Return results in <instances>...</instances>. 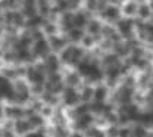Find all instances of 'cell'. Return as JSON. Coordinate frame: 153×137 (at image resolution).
I'll return each instance as SVG.
<instances>
[{"label":"cell","mask_w":153,"mask_h":137,"mask_svg":"<svg viewBox=\"0 0 153 137\" xmlns=\"http://www.w3.org/2000/svg\"><path fill=\"white\" fill-rule=\"evenodd\" d=\"M114 49H115V55H116V56H121V58L127 56V55L131 52V49H130L127 44L121 43V41H119V43H115Z\"/></svg>","instance_id":"16"},{"label":"cell","mask_w":153,"mask_h":137,"mask_svg":"<svg viewBox=\"0 0 153 137\" xmlns=\"http://www.w3.org/2000/svg\"><path fill=\"white\" fill-rule=\"evenodd\" d=\"M131 137H147V131L143 125H137L131 131Z\"/></svg>","instance_id":"26"},{"label":"cell","mask_w":153,"mask_h":137,"mask_svg":"<svg viewBox=\"0 0 153 137\" xmlns=\"http://www.w3.org/2000/svg\"><path fill=\"white\" fill-rule=\"evenodd\" d=\"M25 137H44L43 131H33V133H27Z\"/></svg>","instance_id":"42"},{"label":"cell","mask_w":153,"mask_h":137,"mask_svg":"<svg viewBox=\"0 0 153 137\" xmlns=\"http://www.w3.org/2000/svg\"><path fill=\"white\" fill-rule=\"evenodd\" d=\"M81 41H82V44H84L85 47H90V46H93V43H94V40H93L91 36H84Z\"/></svg>","instance_id":"36"},{"label":"cell","mask_w":153,"mask_h":137,"mask_svg":"<svg viewBox=\"0 0 153 137\" xmlns=\"http://www.w3.org/2000/svg\"><path fill=\"white\" fill-rule=\"evenodd\" d=\"M85 24H87V18H85L84 13H76V15H74V28H79L81 30Z\"/></svg>","instance_id":"21"},{"label":"cell","mask_w":153,"mask_h":137,"mask_svg":"<svg viewBox=\"0 0 153 137\" xmlns=\"http://www.w3.org/2000/svg\"><path fill=\"white\" fill-rule=\"evenodd\" d=\"M108 134L111 137H118V134H119V130L116 128V127H111L109 130H108Z\"/></svg>","instance_id":"40"},{"label":"cell","mask_w":153,"mask_h":137,"mask_svg":"<svg viewBox=\"0 0 153 137\" xmlns=\"http://www.w3.org/2000/svg\"><path fill=\"white\" fill-rule=\"evenodd\" d=\"M21 13H22L24 18H25V16H27V18H33V16L37 15V7H36V6H24Z\"/></svg>","instance_id":"24"},{"label":"cell","mask_w":153,"mask_h":137,"mask_svg":"<svg viewBox=\"0 0 153 137\" xmlns=\"http://www.w3.org/2000/svg\"><path fill=\"white\" fill-rule=\"evenodd\" d=\"M103 62L108 65V68H116V66H121V63H119V58H118L115 53H109V55H106L105 59H103Z\"/></svg>","instance_id":"18"},{"label":"cell","mask_w":153,"mask_h":137,"mask_svg":"<svg viewBox=\"0 0 153 137\" xmlns=\"http://www.w3.org/2000/svg\"><path fill=\"white\" fill-rule=\"evenodd\" d=\"M40 111H43V115H52V108L50 106H44Z\"/></svg>","instance_id":"44"},{"label":"cell","mask_w":153,"mask_h":137,"mask_svg":"<svg viewBox=\"0 0 153 137\" xmlns=\"http://www.w3.org/2000/svg\"><path fill=\"white\" fill-rule=\"evenodd\" d=\"M1 137H15V134H13V131H10V130H3V133H1Z\"/></svg>","instance_id":"43"},{"label":"cell","mask_w":153,"mask_h":137,"mask_svg":"<svg viewBox=\"0 0 153 137\" xmlns=\"http://www.w3.org/2000/svg\"><path fill=\"white\" fill-rule=\"evenodd\" d=\"M87 9L90 12H93L97 9V0H87Z\"/></svg>","instance_id":"38"},{"label":"cell","mask_w":153,"mask_h":137,"mask_svg":"<svg viewBox=\"0 0 153 137\" xmlns=\"http://www.w3.org/2000/svg\"><path fill=\"white\" fill-rule=\"evenodd\" d=\"M66 3H68V9L75 10V9H78V6H79L81 0H66Z\"/></svg>","instance_id":"35"},{"label":"cell","mask_w":153,"mask_h":137,"mask_svg":"<svg viewBox=\"0 0 153 137\" xmlns=\"http://www.w3.org/2000/svg\"><path fill=\"white\" fill-rule=\"evenodd\" d=\"M41 24H43V16H41V15H36V16H33V18H28V21L25 22V25L30 27V28H37Z\"/></svg>","instance_id":"22"},{"label":"cell","mask_w":153,"mask_h":137,"mask_svg":"<svg viewBox=\"0 0 153 137\" xmlns=\"http://www.w3.org/2000/svg\"><path fill=\"white\" fill-rule=\"evenodd\" d=\"M44 68L47 69L49 74L57 72V69H59V59H57V56H55V55H49V56L46 58Z\"/></svg>","instance_id":"9"},{"label":"cell","mask_w":153,"mask_h":137,"mask_svg":"<svg viewBox=\"0 0 153 137\" xmlns=\"http://www.w3.org/2000/svg\"><path fill=\"white\" fill-rule=\"evenodd\" d=\"M4 19H6V22H7L9 25H13V27H21V25L25 24L22 13H21V12H16V10H9V12H6Z\"/></svg>","instance_id":"4"},{"label":"cell","mask_w":153,"mask_h":137,"mask_svg":"<svg viewBox=\"0 0 153 137\" xmlns=\"http://www.w3.org/2000/svg\"><path fill=\"white\" fill-rule=\"evenodd\" d=\"M43 99H44L46 103H50V105H56L57 103L56 95H52V93H44V95H43Z\"/></svg>","instance_id":"32"},{"label":"cell","mask_w":153,"mask_h":137,"mask_svg":"<svg viewBox=\"0 0 153 137\" xmlns=\"http://www.w3.org/2000/svg\"><path fill=\"white\" fill-rule=\"evenodd\" d=\"M137 9H138V4H137L135 0H130V1H127V3L124 4V13H125L127 16L135 15V13H137Z\"/></svg>","instance_id":"17"},{"label":"cell","mask_w":153,"mask_h":137,"mask_svg":"<svg viewBox=\"0 0 153 137\" xmlns=\"http://www.w3.org/2000/svg\"><path fill=\"white\" fill-rule=\"evenodd\" d=\"M134 30V22L133 19L127 18V19H119L116 24V33L122 37H131Z\"/></svg>","instance_id":"1"},{"label":"cell","mask_w":153,"mask_h":137,"mask_svg":"<svg viewBox=\"0 0 153 137\" xmlns=\"http://www.w3.org/2000/svg\"><path fill=\"white\" fill-rule=\"evenodd\" d=\"M150 9L153 10V0H150Z\"/></svg>","instance_id":"48"},{"label":"cell","mask_w":153,"mask_h":137,"mask_svg":"<svg viewBox=\"0 0 153 137\" xmlns=\"http://www.w3.org/2000/svg\"><path fill=\"white\" fill-rule=\"evenodd\" d=\"M82 37H84V34H82V30H79V28H72L71 31H68V39L74 43L82 40Z\"/></svg>","instance_id":"20"},{"label":"cell","mask_w":153,"mask_h":137,"mask_svg":"<svg viewBox=\"0 0 153 137\" xmlns=\"http://www.w3.org/2000/svg\"><path fill=\"white\" fill-rule=\"evenodd\" d=\"M66 9H68L66 0H56V4H55V7H53L55 12H65Z\"/></svg>","instance_id":"30"},{"label":"cell","mask_w":153,"mask_h":137,"mask_svg":"<svg viewBox=\"0 0 153 137\" xmlns=\"http://www.w3.org/2000/svg\"><path fill=\"white\" fill-rule=\"evenodd\" d=\"M118 137H131V130H130V128H122V130H119Z\"/></svg>","instance_id":"39"},{"label":"cell","mask_w":153,"mask_h":137,"mask_svg":"<svg viewBox=\"0 0 153 137\" xmlns=\"http://www.w3.org/2000/svg\"><path fill=\"white\" fill-rule=\"evenodd\" d=\"M106 95H108V89L103 87V86H99L93 90V100L103 103V100L106 99Z\"/></svg>","instance_id":"15"},{"label":"cell","mask_w":153,"mask_h":137,"mask_svg":"<svg viewBox=\"0 0 153 137\" xmlns=\"http://www.w3.org/2000/svg\"><path fill=\"white\" fill-rule=\"evenodd\" d=\"M100 31H102V24H100L99 21L93 19L88 22V33H90V34L96 36V34H100Z\"/></svg>","instance_id":"23"},{"label":"cell","mask_w":153,"mask_h":137,"mask_svg":"<svg viewBox=\"0 0 153 137\" xmlns=\"http://www.w3.org/2000/svg\"><path fill=\"white\" fill-rule=\"evenodd\" d=\"M66 84H68V87H75L79 84V75L75 74V72H72V74H68L66 75Z\"/></svg>","instance_id":"25"},{"label":"cell","mask_w":153,"mask_h":137,"mask_svg":"<svg viewBox=\"0 0 153 137\" xmlns=\"http://www.w3.org/2000/svg\"><path fill=\"white\" fill-rule=\"evenodd\" d=\"M37 0H24V6H36Z\"/></svg>","instance_id":"45"},{"label":"cell","mask_w":153,"mask_h":137,"mask_svg":"<svg viewBox=\"0 0 153 137\" xmlns=\"http://www.w3.org/2000/svg\"><path fill=\"white\" fill-rule=\"evenodd\" d=\"M91 121H93L91 115H88V114H85V115H81V117L76 118L75 128H76V130H87Z\"/></svg>","instance_id":"13"},{"label":"cell","mask_w":153,"mask_h":137,"mask_svg":"<svg viewBox=\"0 0 153 137\" xmlns=\"http://www.w3.org/2000/svg\"><path fill=\"white\" fill-rule=\"evenodd\" d=\"M137 13L141 19H146L152 15V9L149 4H138V9H137Z\"/></svg>","instance_id":"19"},{"label":"cell","mask_w":153,"mask_h":137,"mask_svg":"<svg viewBox=\"0 0 153 137\" xmlns=\"http://www.w3.org/2000/svg\"><path fill=\"white\" fill-rule=\"evenodd\" d=\"M60 25L65 31H71L74 28V13L71 12H65L60 18Z\"/></svg>","instance_id":"10"},{"label":"cell","mask_w":153,"mask_h":137,"mask_svg":"<svg viewBox=\"0 0 153 137\" xmlns=\"http://www.w3.org/2000/svg\"><path fill=\"white\" fill-rule=\"evenodd\" d=\"M152 96H153V87H152Z\"/></svg>","instance_id":"49"},{"label":"cell","mask_w":153,"mask_h":137,"mask_svg":"<svg viewBox=\"0 0 153 137\" xmlns=\"http://www.w3.org/2000/svg\"><path fill=\"white\" fill-rule=\"evenodd\" d=\"M43 86L41 84H34V87H33V93H36V95H41L43 93Z\"/></svg>","instance_id":"41"},{"label":"cell","mask_w":153,"mask_h":137,"mask_svg":"<svg viewBox=\"0 0 153 137\" xmlns=\"http://www.w3.org/2000/svg\"><path fill=\"white\" fill-rule=\"evenodd\" d=\"M49 46L53 49V50H56V52H62L63 49H65V46H66V40L62 39V37H57V36H52L50 40H49Z\"/></svg>","instance_id":"11"},{"label":"cell","mask_w":153,"mask_h":137,"mask_svg":"<svg viewBox=\"0 0 153 137\" xmlns=\"http://www.w3.org/2000/svg\"><path fill=\"white\" fill-rule=\"evenodd\" d=\"M13 128H15V133H18V134H27V133H30V130H31L33 127H31V124H30L28 121L16 119Z\"/></svg>","instance_id":"12"},{"label":"cell","mask_w":153,"mask_h":137,"mask_svg":"<svg viewBox=\"0 0 153 137\" xmlns=\"http://www.w3.org/2000/svg\"><path fill=\"white\" fill-rule=\"evenodd\" d=\"M93 90L94 89H91V87H84V92H82V95L79 98L82 99L84 102H88L90 99H93Z\"/></svg>","instance_id":"31"},{"label":"cell","mask_w":153,"mask_h":137,"mask_svg":"<svg viewBox=\"0 0 153 137\" xmlns=\"http://www.w3.org/2000/svg\"><path fill=\"white\" fill-rule=\"evenodd\" d=\"M140 69H144V68H147V65H149V60L147 59H143V58H140L138 60H137V63H135Z\"/></svg>","instance_id":"37"},{"label":"cell","mask_w":153,"mask_h":137,"mask_svg":"<svg viewBox=\"0 0 153 137\" xmlns=\"http://www.w3.org/2000/svg\"><path fill=\"white\" fill-rule=\"evenodd\" d=\"M81 100L79 95L75 92L74 87H66L63 90V102L68 105V106H75L76 103Z\"/></svg>","instance_id":"3"},{"label":"cell","mask_w":153,"mask_h":137,"mask_svg":"<svg viewBox=\"0 0 153 137\" xmlns=\"http://www.w3.org/2000/svg\"><path fill=\"white\" fill-rule=\"evenodd\" d=\"M140 83H141V84H147V83H149V77H147V75H143L141 80H140Z\"/></svg>","instance_id":"46"},{"label":"cell","mask_w":153,"mask_h":137,"mask_svg":"<svg viewBox=\"0 0 153 137\" xmlns=\"http://www.w3.org/2000/svg\"><path fill=\"white\" fill-rule=\"evenodd\" d=\"M27 77L33 84H43L44 83V72L37 69L36 66H30L27 69Z\"/></svg>","instance_id":"5"},{"label":"cell","mask_w":153,"mask_h":137,"mask_svg":"<svg viewBox=\"0 0 153 137\" xmlns=\"http://www.w3.org/2000/svg\"><path fill=\"white\" fill-rule=\"evenodd\" d=\"M102 15H103V18L108 21H116L119 19V16H121V12H119V9L116 7V6H106L103 10H102Z\"/></svg>","instance_id":"8"},{"label":"cell","mask_w":153,"mask_h":137,"mask_svg":"<svg viewBox=\"0 0 153 137\" xmlns=\"http://www.w3.org/2000/svg\"><path fill=\"white\" fill-rule=\"evenodd\" d=\"M49 49H50V46H49V41L46 39H41V40H37L36 43H34V47H33V53L36 55V56H46L47 55V52H49Z\"/></svg>","instance_id":"6"},{"label":"cell","mask_w":153,"mask_h":137,"mask_svg":"<svg viewBox=\"0 0 153 137\" xmlns=\"http://www.w3.org/2000/svg\"><path fill=\"white\" fill-rule=\"evenodd\" d=\"M103 108H105V105L100 103V102H94V103L90 106V109H91L93 112H97V114H100V112L103 111Z\"/></svg>","instance_id":"34"},{"label":"cell","mask_w":153,"mask_h":137,"mask_svg":"<svg viewBox=\"0 0 153 137\" xmlns=\"http://www.w3.org/2000/svg\"><path fill=\"white\" fill-rule=\"evenodd\" d=\"M12 93H13V87H12L10 81L6 78V77L0 75V98L9 99L12 96Z\"/></svg>","instance_id":"7"},{"label":"cell","mask_w":153,"mask_h":137,"mask_svg":"<svg viewBox=\"0 0 153 137\" xmlns=\"http://www.w3.org/2000/svg\"><path fill=\"white\" fill-rule=\"evenodd\" d=\"M4 114L7 118H13V119H21L24 117V109H21L19 106H9L4 109Z\"/></svg>","instance_id":"14"},{"label":"cell","mask_w":153,"mask_h":137,"mask_svg":"<svg viewBox=\"0 0 153 137\" xmlns=\"http://www.w3.org/2000/svg\"><path fill=\"white\" fill-rule=\"evenodd\" d=\"M47 83H50V84H57V83H62V77H60L57 72L49 74V80H47Z\"/></svg>","instance_id":"33"},{"label":"cell","mask_w":153,"mask_h":137,"mask_svg":"<svg viewBox=\"0 0 153 137\" xmlns=\"http://www.w3.org/2000/svg\"><path fill=\"white\" fill-rule=\"evenodd\" d=\"M56 31H57V28L53 22H47V24L44 25V33L49 34L50 37H52V36H56Z\"/></svg>","instance_id":"29"},{"label":"cell","mask_w":153,"mask_h":137,"mask_svg":"<svg viewBox=\"0 0 153 137\" xmlns=\"http://www.w3.org/2000/svg\"><path fill=\"white\" fill-rule=\"evenodd\" d=\"M100 33H102L108 40H112L114 36L116 34V30L112 28V27H102V31H100Z\"/></svg>","instance_id":"27"},{"label":"cell","mask_w":153,"mask_h":137,"mask_svg":"<svg viewBox=\"0 0 153 137\" xmlns=\"http://www.w3.org/2000/svg\"><path fill=\"white\" fill-rule=\"evenodd\" d=\"M133 99V89L131 87H119V90L116 92V100L122 105H130Z\"/></svg>","instance_id":"2"},{"label":"cell","mask_w":153,"mask_h":137,"mask_svg":"<svg viewBox=\"0 0 153 137\" xmlns=\"http://www.w3.org/2000/svg\"><path fill=\"white\" fill-rule=\"evenodd\" d=\"M3 114H4V111H3V109H1V108H0V118L3 117Z\"/></svg>","instance_id":"47"},{"label":"cell","mask_w":153,"mask_h":137,"mask_svg":"<svg viewBox=\"0 0 153 137\" xmlns=\"http://www.w3.org/2000/svg\"><path fill=\"white\" fill-rule=\"evenodd\" d=\"M28 122L31 124V127H41L43 125V117H40V115H31L30 119H28Z\"/></svg>","instance_id":"28"}]
</instances>
